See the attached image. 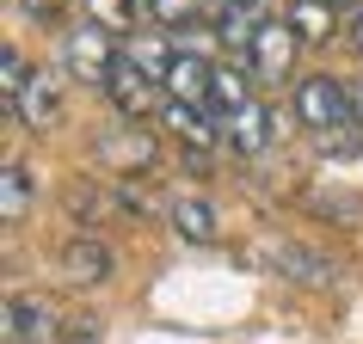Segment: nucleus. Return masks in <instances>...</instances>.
Here are the masks:
<instances>
[{"instance_id": "a878e982", "label": "nucleus", "mask_w": 363, "mask_h": 344, "mask_svg": "<svg viewBox=\"0 0 363 344\" xmlns=\"http://www.w3.org/2000/svg\"><path fill=\"white\" fill-rule=\"evenodd\" d=\"M326 6H363V0H326Z\"/></svg>"}, {"instance_id": "a211bd4d", "label": "nucleus", "mask_w": 363, "mask_h": 344, "mask_svg": "<svg viewBox=\"0 0 363 344\" xmlns=\"http://www.w3.org/2000/svg\"><path fill=\"white\" fill-rule=\"evenodd\" d=\"M86 19L105 25V31L117 38V31H130V25H135V0H86Z\"/></svg>"}, {"instance_id": "0eeeda50", "label": "nucleus", "mask_w": 363, "mask_h": 344, "mask_svg": "<svg viewBox=\"0 0 363 344\" xmlns=\"http://www.w3.org/2000/svg\"><path fill=\"white\" fill-rule=\"evenodd\" d=\"M6 338L13 344H56L62 338L56 307L43 302V295H13L6 302Z\"/></svg>"}, {"instance_id": "f257e3e1", "label": "nucleus", "mask_w": 363, "mask_h": 344, "mask_svg": "<svg viewBox=\"0 0 363 344\" xmlns=\"http://www.w3.org/2000/svg\"><path fill=\"white\" fill-rule=\"evenodd\" d=\"M296 123H302L314 142L339 130H357V111H351V86L333 74H308L296 80Z\"/></svg>"}, {"instance_id": "aec40b11", "label": "nucleus", "mask_w": 363, "mask_h": 344, "mask_svg": "<svg viewBox=\"0 0 363 344\" xmlns=\"http://www.w3.org/2000/svg\"><path fill=\"white\" fill-rule=\"evenodd\" d=\"M105 332H99V314H68L62 320V344H99Z\"/></svg>"}, {"instance_id": "f8f14e48", "label": "nucleus", "mask_w": 363, "mask_h": 344, "mask_svg": "<svg viewBox=\"0 0 363 344\" xmlns=\"http://www.w3.org/2000/svg\"><path fill=\"white\" fill-rule=\"evenodd\" d=\"M167 215H172V234H179V240H191V246H210L216 234H222V228H216V210L203 203V197H172Z\"/></svg>"}, {"instance_id": "39448f33", "label": "nucleus", "mask_w": 363, "mask_h": 344, "mask_svg": "<svg viewBox=\"0 0 363 344\" xmlns=\"http://www.w3.org/2000/svg\"><path fill=\"white\" fill-rule=\"evenodd\" d=\"M99 160L117 166V172H154L160 148H154V135L142 130V123H117V130L99 135Z\"/></svg>"}, {"instance_id": "4be33fe9", "label": "nucleus", "mask_w": 363, "mask_h": 344, "mask_svg": "<svg viewBox=\"0 0 363 344\" xmlns=\"http://www.w3.org/2000/svg\"><path fill=\"white\" fill-rule=\"evenodd\" d=\"M19 13H31V19H56L62 0H19Z\"/></svg>"}, {"instance_id": "f03ea898", "label": "nucleus", "mask_w": 363, "mask_h": 344, "mask_svg": "<svg viewBox=\"0 0 363 344\" xmlns=\"http://www.w3.org/2000/svg\"><path fill=\"white\" fill-rule=\"evenodd\" d=\"M62 62H68V74L74 80H99V86H111V74H117V38L105 31V25H74L68 31V43H62Z\"/></svg>"}, {"instance_id": "ddd939ff", "label": "nucleus", "mask_w": 363, "mask_h": 344, "mask_svg": "<svg viewBox=\"0 0 363 344\" xmlns=\"http://www.w3.org/2000/svg\"><path fill=\"white\" fill-rule=\"evenodd\" d=\"M210 105H216L222 117H234V111H247V105H252V74L240 68V62L216 68V80H210Z\"/></svg>"}, {"instance_id": "6e6552de", "label": "nucleus", "mask_w": 363, "mask_h": 344, "mask_svg": "<svg viewBox=\"0 0 363 344\" xmlns=\"http://www.w3.org/2000/svg\"><path fill=\"white\" fill-rule=\"evenodd\" d=\"M210 80H216L210 62L191 56V50H179L172 56V74H167V98H179V105H210Z\"/></svg>"}, {"instance_id": "7ed1b4c3", "label": "nucleus", "mask_w": 363, "mask_h": 344, "mask_svg": "<svg viewBox=\"0 0 363 344\" xmlns=\"http://www.w3.org/2000/svg\"><path fill=\"white\" fill-rule=\"evenodd\" d=\"M296 25L289 19H259V43H252V80H284L296 68Z\"/></svg>"}, {"instance_id": "dca6fc26", "label": "nucleus", "mask_w": 363, "mask_h": 344, "mask_svg": "<svg viewBox=\"0 0 363 344\" xmlns=\"http://www.w3.org/2000/svg\"><path fill=\"white\" fill-rule=\"evenodd\" d=\"M123 56H130L135 68H142V74H154L160 86H167V74H172V56H179V50H172L167 38H130V50H123Z\"/></svg>"}, {"instance_id": "4468645a", "label": "nucleus", "mask_w": 363, "mask_h": 344, "mask_svg": "<svg viewBox=\"0 0 363 344\" xmlns=\"http://www.w3.org/2000/svg\"><path fill=\"white\" fill-rule=\"evenodd\" d=\"M289 25H296L302 43H326L339 31V6H326V0H296V6H289Z\"/></svg>"}, {"instance_id": "f3484780", "label": "nucleus", "mask_w": 363, "mask_h": 344, "mask_svg": "<svg viewBox=\"0 0 363 344\" xmlns=\"http://www.w3.org/2000/svg\"><path fill=\"white\" fill-rule=\"evenodd\" d=\"M0 215L6 222H25L31 215V172L19 160H6V191H0Z\"/></svg>"}, {"instance_id": "1a4fd4ad", "label": "nucleus", "mask_w": 363, "mask_h": 344, "mask_svg": "<svg viewBox=\"0 0 363 344\" xmlns=\"http://www.w3.org/2000/svg\"><path fill=\"white\" fill-rule=\"evenodd\" d=\"M62 277L68 283H105L111 277V252H105V240H68L62 246Z\"/></svg>"}, {"instance_id": "5701e85b", "label": "nucleus", "mask_w": 363, "mask_h": 344, "mask_svg": "<svg viewBox=\"0 0 363 344\" xmlns=\"http://www.w3.org/2000/svg\"><path fill=\"white\" fill-rule=\"evenodd\" d=\"M345 38H351V50H357V56H363V6H357V13H351V25H345Z\"/></svg>"}, {"instance_id": "9b49d317", "label": "nucleus", "mask_w": 363, "mask_h": 344, "mask_svg": "<svg viewBox=\"0 0 363 344\" xmlns=\"http://www.w3.org/2000/svg\"><path fill=\"white\" fill-rule=\"evenodd\" d=\"M222 142H228L234 154H259L271 142V111L252 98L247 111H234V117H222Z\"/></svg>"}, {"instance_id": "393cba45", "label": "nucleus", "mask_w": 363, "mask_h": 344, "mask_svg": "<svg viewBox=\"0 0 363 344\" xmlns=\"http://www.w3.org/2000/svg\"><path fill=\"white\" fill-rule=\"evenodd\" d=\"M222 6H240V13H252V6H259V0H222Z\"/></svg>"}, {"instance_id": "b1692460", "label": "nucleus", "mask_w": 363, "mask_h": 344, "mask_svg": "<svg viewBox=\"0 0 363 344\" xmlns=\"http://www.w3.org/2000/svg\"><path fill=\"white\" fill-rule=\"evenodd\" d=\"M351 111H357V130H363V80L351 86Z\"/></svg>"}, {"instance_id": "2eb2a0df", "label": "nucleus", "mask_w": 363, "mask_h": 344, "mask_svg": "<svg viewBox=\"0 0 363 344\" xmlns=\"http://www.w3.org/2000/svg\"><path fill=\"white\" fill-rule=\"evenodd\" d=\"M216 38H222V50H228V56H247V62H252L259 19H252V13H240V6H222V19H216Z\"/></svg>"}, {"instance_id": "423d86ee", "label": "nucleus", "mask_w": 363, "mask_h": 344, "mask_svg": "<svg viewBox=\"0 0 363 344\" xmlns=\"http://www.w3.org/2000/svg\"><path fill=\"white\" fill-rule=\"evenodd\" d=\"M13 117H19L25 130H56L62 123V80L50 74V68H31L25 93L13 98Z\"/></svg>"}, {"instance_id": "9d476101", "label": "nucleus", "mask_w": 363, "mask_h": 344, "mask_svg": "<svg viewBox=\"0 0 363 344\" xmlns=\"http://www.w3.org/2000/svg\"><path fill=\"white\" fill-rule=\"evenodd\" d=\"M160 123H167L185 148H216L222 142V130L210 123V111L203 105H179V98H167V111H160Z\"/></svg>"}, {"instance_id": "6ab92c4d", "label": "nucleus", "mask_w": 363, "mask_h": 344, "mask_svg": "<svg viewBox=\"0 0 363 344\" xmlns=\"http://www.w3.org/2000/svg\"><path fill=\"white\" fill-rule=\"evenodd\" d=\"M25 80H31V68H25V56L6 43V50H0V86H6V105L25 93Z\"/></svg>"}, {"instance_id": "412c9836", "label": "nucleus", "mask_w": 363, "mask_h": 344, "mask_svg": "<svg viewBox=\"0 0 363 344\" xmlns=\"http://www.w3.org/2000/svg\"><path fill=\"white\" fill-rule=\"evenodd\" d=\"M148 6H154V19H160V25H185V19L203 13V0H148Z\"/></svg>"}, {"instance_id": "20e7f679", "label": "nucleus", "mask_w": 363, "mask_h": 344, "mask_svg": "<svg viewBox=\"0 0 363 344\" xmlns=\"http://www.w3.org/2000/svg\"><path fill=\"white\" fill-rule=\"evenodd\" d=\"M105 93H111V105H117L123 117H135V123H142L148 111H167V98H160L167 86H160L154 74H142L130 56L117 62V74H111V86H105Z\"/></svg>"}]
</instances>
